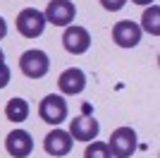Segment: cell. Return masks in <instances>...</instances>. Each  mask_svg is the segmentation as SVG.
I'll list each match as a JSON object with an SVG mask.
<instances>
[{"label":"cell","instance_id":"15","mask_svg":"<svg viewBox=\"0 0 160 158\" xmlns=\"http://www.w3.org/2000/svg\"><path fill=\"white\" fill-rule=\"evenodd\" d=\"M100 5L105 7L108 12H120L122 7L127 5V0H100Z\"/></svg>","mask_w":160,"mask_h":158},{"label":"cell","instance_id":"18","mask_svg":"<svg viewBox=\"0 0 160 158\" xmlns=\"http://www.w3.org/2000/svg\"><path fill=\"white\" fill-rule=\"evenodd\" d=\"M132 3H136V5H151V3H155V0H132Z\"/></svg>","mask_w":160,"mask_h":158},{"label":"cell","instance_id":"9","mask_svg":"<svg viewBox=\"0 0 160 158\" xmlns=\"http://www.w3.org/2000/svg\"><path fill=\"white\" fill-rule=\"evenodd\" d=\"M5 149L14 158H27L33 151V139L27 129H14L5 137Z\"/></svg>","mask_w":160,"mask_h":158},{"label":"cell","instance_id":"10","mask_svg":"<svg viewBox=\"0 0 160 158\" xmlns=\"http://www.w3.org/2000/svg\"><path fill=\"white\" fill-rule=\"evenodd\" d=\"M98 132H100V125L93 115H79L69 125V137L77 139V141H91V139L98 137Z\"/></svg>","mask_w":160,"mask_h":158},{"label":"cell","instance_id":"14","mask_svg":"<svg viewBox=\"0 0 160 158\" xmlns=\"http://www.w3.org/2000/svg\"><path fill=\"white\" fill-rule=\"evenodd\" d=\"M84 158H112V153H110L108 144H103V141H96V139H93V144H88V146H86Z\"/></svg>","mask_w":160,"mask_h":158},{"label":"cell","instance_id":"7","mask_svg":"<svg viewBox=\"0 0 160 158\" xmlns=\"http://www.w3.org/2000/svg\"><path fill=\"white\" fill-rule=\"evenodd\" d=\"M112 41L120 48H134L141 41V26L132 19H122L112 26Z\"/></svg>","mask_w":160,"mask_h":158},{"label":"cell","instance_id":"1","mask_svg":"<svg viewBox=\"0 0 160 158\" xmlns=\"http://www.w3.org/2000/svg\"><path fill=\"white\" fill-rule=\"evenodd\" d=\"M19 70H22V74L29 77V79H41V77H46L48 70H50V60H48V55L43 50L31 48V50L22 53Z\"/></svg>","mask_w":160,"mask_h":158},{"label":"cell","instance_id":"8","mask_svg":"<svg viewBox=\"0 0 160 158\" xmlns=\"http://www.w3.org/2000/svg\"><path fill=\"white\" fill-rule=\"evenodd\" d=\"M72 141H74V139L69 137V132L53 129V132H48L46 139H43V149H46L48 156L62 158V156H67V153L72 151Z\"/></svg>","mask_w":160,"mask_h":158},{"label":"cell","instance_id":"11","mask_svg":"<svg viewBox=\"0 0 160 158\" xmlns=\"http://www.w3.org/2000/svg\"><path fill=\"white\" fill-rule=\"evenodd\" d=\"M58 89H60V93H65V96H77V93H81L86 89V74H84V70H79V67L65 70V72L60 74V79H58Z\"/></svg>","mask_w":160,"mask_h":158},{"label":"cell","instance_id":"3","mask_svg":"<svg viewBox=\"0 0 160 158\" xmlns=\"http://www.w3.org/2000/svg\"><path fill=\"white\" fill-rule=\"evenodd\" d=\"M108 149L117 158H129L136 151V132H134L132 127H117V129L110 134Z\"/></svg>","mask_w":160,"mask_h":158},{"label":"cell","instance_id":"6","mask_svg":"<svg viewBox=\"0 0 160 158\" xmlns=\"http://www.w3.org/2000/svg\"><path fill=\"white\" fill-rule=\"evenodd\" d=\"M62 46L67 53L72 55H81L91 48V34L84 29V26H65V34H62Z\"/></svg>","mask_w":160,"mask_h":158},{"label":"cell","instance_id":"17","mask_svg":"<svg viewBox=\"0 0 160 158\" xmlns=\"http://www.w3.org/2000/svg\"><path fill=\"white\" fill-rule=\"evenodd\" d=\"M5 36H7V22L2 19V17H0V41L5 39Z\"/></svg>","mask_w":160,"mask_h":158},{"label":"cell","instance_id":"4","mask_svg":"<svg viewBox=\"0 0 160 158\" xmlns=\"http://www.w3.org/2000/svg\"><path fill=\"white\" fill-rule=\"evenodd\" d=\"M67 113H69L67 101L62 98L60 93L46 96V98L41 101V105H38V115L43 118V122H48V125H60V122H65Z\"/></svg>","mask_w":160,"mask_h":158},{"label":"cell","instance_id":"16","mask_svg":"<svg viewBox=\"0 0 160 158\" xmlns=\"http://www.w3.org/2000/svg\"><path fill=\"white\" fill-rule=\"evenodd\" d=\"M10 77H12L10 67H7V65H0V89H5V86L10 84Z\"/></svg>","mask_w":160,"mask_h":158},{"label":"cell","instance_id":"5","mask_svg":"<svg viewBox=\"0 0 160 158\" xmlns=\"http://www.w3.org/2000/svg\"><path fill=\"white\" fill-rule=\"evenodd\" d=\"M43 14L46 22H50L53 26H69L77 17V7L72 0H50Z\"/></svg>","mask_w":160,"mask_h":158},{"label":"cell","instance_id":"2","mask_svg":"<svg viewBox=\"0 0 160 158\" xmlns=\"http://www.w3.org/2000/svg\"><path fill=\"white\" fill-rule=\"evenodd\" d=\"M46 14L36 10V7H24L19 14H17V31L24 36V39H36L43 34L46 29Z\"/></svg>","mask_w":160,"mask_h":158},{"label":"cell","instance_id":"13","mask_svg":"<svg viewBox=\"0 0 160 158\" xmlns=\"http://www.w3.org/2000/svg\"><path fill=\"white\" fill-rule=\"evenodd\" d=\"M141 29L148 31L151 36H158L160 34V7L158 5H148L143 10V17H141Z\"/></svg>","mask_w":160,"mask_h":158},{"label":"cell","instance_id":"12","mask_svg":"<svg viewBox=\"0 0 160 158\" xmlns=\"http://www.w3.org/2000/svg\"><path fill=\"white\" fill-rule=\"evenodd\" d=\"M5 118L10 122H24L29 118V103L24 98H19V96L10 98L7 105H5Z\"/></svg>","mask_w":160,"mask_h":158},{"label":"cell","instance_id":"19","mask_svg":"<svg viewBox=\"0 0 160 158\" xmlns=\"http://www.w3.org/2000/svg\"><path fill=\"white\" fill-rule=\"evenodd\" d=\"M0 65H5V53H2V48H0Z\"/></svg>","mask_w":160,"mask_h":158}]
</instances>
